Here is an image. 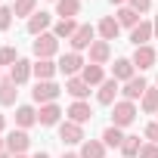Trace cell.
I'll use <instances>...</instances> for the list:
<instances>
[{"instance_id": "obj_1", "label": "cell", "mask_w": 158, "mask_h": 158, "mask_svg": "<svg viewBox=\"0 0 158 158\" xmlns=\"http://www.w3.org/2000/svg\"><path fill=\"white\" fill-rule=\"evenodd\" d=\"M136 115H139V112H136V102H130V99H118V102L112 106V124L121 127V130L130 127V124L136 121Z\"/></svg>"}, {"instance_id": "obj_2", "label": "cell", "mask_w": 158, "mask_h": 158, "mask_svg": "<svg viewBox=\"0 0 158 158\" xmlns=\"http://www.w3.org/2000/svg\"><path fill=\"white\" fill-rule=\"evenodd\" d=\"M31 53H34V59H53V56L59 53V37H56L53 31H47V34L34 37V44H31Z\"/></svg>"}, {"instance_id": "obj_3", "label": "cell", "mask_w": 158, "mask_h": 158, "mask_svg": "<svg viewBox=\"0 0 158 158\" xmlns=\"http://www.w3.org/2000/svg\"><path fill=\"white\" fill-rule=\"evenodd\" d=\"M59 93H62V87H59L56 81H37L34 90H31V99H34L37 106H47V102H56Z\"/></svg>"}, {"instance_id": "obj_4", "label": "cell", "mask_w": 158, "mask_h": 158, "mask_svg": "<svg viewBox=\"0 0 158 158\" xmlns=\"http://www.w3.org/2000/svg\"><path fill=\"white\" fill-rule=\"evenodd\" d=\"M59 139L65 143V146H81L87 136H84V124H74V121H62L59 124Z\"/></svg>"}, {"instance_id": "obj_5", "label": "cell", "mask_w": 158, "mask_h": 158, "mask_svg": "<svg viewBox=\"0 0 158 158\" xmlns=\"http://www.w3.org/2000/svg\"><path fill=\"white\" fill-rule=\"evenodd\" d=\"M28 146H31V136H28V130H10L6 133V152L10 155H25L28 152Z\"/></svg>"}, {"instance_id": "obj_6", "label": "cell", "mask_w": 158, "mask_h": 158, "mask_svg": "<svg viewBox=\"0 0 158 158\" xmlns=\"http://www.w3.org/2000/svg\"><path fill=\"white\" fill-rule=\"evenodd\" d=\"M93 40H96V28H93V25H81L68 44H71V53H81V50H90Z\"/></svg>"}, {"instance_id": "obj_7", "label": "cell", "mask_w": 158, "mask_h": 158, "mask_svg": "<svg viewBox=\"0 0 158 158\" xmlns=\"http://www.w3.org/2000/svg\"><path fill=\"white\" fill-rule=\"evenodd\" d=\"M84 56L81 53H65V56H59V71L65 74V77H77V74H81L84 71Z\"/></svg>"}, {"instance_id": "obj_8", "label": "cell", "mask_w": 158, "mask_h": 158, "mask_svg": "<svg viewBox=\"0 0 158 158\" xmlns=\"http://www.w3.org/2000/svg\"><path fill=\"white\" fill-rule=\"evenodd\" d=\"M118 93H121V84L115 81V77H106V81L99 84V90H96V102L99 106H115Z\"/></svg>"}, {"instance_id": "obj_9", "label": "cell", "mask_w": 158, "mask_h": 158, "mask_svg": "<svg viewBox=\"0 0 158 158\" xmlns=\"http://www.w3.org/2000/svg\"><path fill=\"white\" fill-rule=\"evenodd\" d=\"M65 115H68V121H74V124H87V121H93V109H90L87 99H74V102L65 109Z\"/></svg>"}, {"instance_id": "obj_10", "label": "cell", "mask_w": 158, "mask_h": 158, "mask_svg": "<svg viewBox=\"0 0 158 158\" xmlns=\"http://www.w3.org/2000/svg\"><path fill=\"white\" fill-rule=\"evenodd\" d=\"M50 25H53V16L40 10V13H34V16L25 22V31H28L31 37H40V34H47V31H50Z\"/></svg>"}, {"instance_id": "obj_11", "label": "cell", "mask_w": 158, "mask_h": 158, "mask_svg": "<svg viewBox=\"0 0 158 158\" xmlns=\"http://www.w3.org/2000/svg\"><path fill=\"white\" fill-rule=\"evenodd\" d=\"M62 115H65V112H62L56 102H47V106L37 109V124H40V127H56V124L62 121Z\"/></svg>"}, {"instance_id": "obj_12", "label": "cell", "mask_w": 158, "mask_h": 158, "mask_svg": "<svg viewBox=\"0 0 158 158\" xmlns=\"http://www.w3.org/2000/svg\"><path fill=\"white\" fill-rule=\"evenodd\" d=\"M31 74H34V62L19 59V62L10 68V81H13L16 87H22V84H28V81H31Z\"/></svg>"}, {"instance_id": "obj_13", "label": "cell", "mask_w": 158, "mask_h": 158, "mask_svg": "<svg viewBox=\"0 0 158 158\" xmlns=\"http://www.w3.org/2000/svg\"><path fill=\"white\" fill-rule=\"evenodd\" d=\"M149 90V84H146V77H130L127 84H121V96L124 99H130V102H136V99H143V93Z\"/></svg>"}, {"instance_id": "obj_14", "label": "cell", "mask_w": 158, "mask_h": 158, "mask_svg": "<svg viewBox=\"0 0 158 158\" xmlns=\"http://www.w3.org/2000/svg\"><path fill=\"white\" fill-rule=\"evenodd\" d=\"M155 59H158V53H155L152 47H136V50H133V56H130L133 68H139V71L152 68V65H155Z\"/></svg>"}, {"instance_id": "obj_15", "label": "cell", "mask_w": 158, "mask_h": 158, "mask_svg": "<svg viewBox=\"0 0 158 158\" xmlns=\"http://www.w3.org/2000/svg\"><path fill=\"white\" fill-rule=\"evenodd\" d=\"M112 77H115L118 84H127L130 77H136L133 62H130V59H115V65H112Z\"/></svg>"}, {"instance_id": "obj_16", "label": "cell", "mask_w": 158, "mask_h": 158, "mask_svg": "<svg viewBox=\"0 0 158 158\" xmlns=\"http://www.w3.org/2000/svg\"><path fill=\"white\" fill-rule=\"evenodd\" d=\"M96 34H99V40H115V37L121 34V25H118V19H115V16H106V19H99V25H96Z\"/></svg>"}, {"instance_id": "obj_17", "label": "cell", "mask_w": 158, "mask_h": 158, "mask_svg": "<svg viewBox=\"0 0 158 158\" xmlns=\"http://www.w3.org/2000/svg\"><path fill=\"white\" fill-rule=\"evenodd\" d=\"M37 124V109L34 106H16V127L19 130H28Z\"/></svg>"}, {"instance_id": "obj_18", "label": "cell", "mask_w": 158, "mask_h": 158, "mask_svg": "<svg viewBox=\"0 0 158 158\" xmlns=\"http://www.w3.org/2000/svg\"><path fill=\"white\" fill-rule=\"evenodd\" d=\"M65 93H71L74 99H87L90 96V84L84 81L81 74H77V77H65Z\"/></svg>"}, {"instance_id": "obj_19", "label": "cell", "mask_w": 158, "mask_h": 158, "mask_svg": "<svg viewBox=\"0 0 158 158\" xmlns=\"http://www.w3.org/2000/svg\"><path fill=\"white\" fill-rule=\"evenodd\" d=\"M155 37V31H152V22H139L133 31H130V44L133 47H149V40Z\"/></svg>"}, {"instance_id": "obj_20", "label": "cell", "mask_w": 158, "mask_h": 158, "mask_svg": "<svg viewBox=\"0 0 158 158\" xmlns=\"http://www.w3.org/2000/svg\"><path fill=\"white\" fill-rule=\"evenodd\" d=\"M112 59V44L109 40H93V47H90V62L93 65H106Z\"/></svg>"}, {"instance_id": "obj_21", "label": "cell", "mask_w": 158, "mask_h": 158, "mask_svg": "<svg viewBox=\"0 0 158 158\" xmlns=\"http://www.w3.org/2000/svg\"><path fill=\"white\" fill-rule=\"evenodd\" d=\"M56 71H59V62H53V59H34V77H37V81H53Z\"/></svg>"}, {"instance_id": "obj_22", "label": "cell", "mask_w": 158, "mask_h": 158, "mask_svg": "<svg viewBox=\"0 0 158 158\" xmlns=\"http://www.w3.org/2000/svg\"><path fill=\"white\" fill-rule=\"evenodd\" d=\"M77 155L81 158H106V143L102 139H84Z\"/></svg>"}, {"instance_id": "obj_23", "label": "cell", "mask_w": 158, "mask_h": 158, "mask_svg": "<svg viewBox=\"0 0 158 158\" xmlns=\"http://www.w3.org/2000/svg\"><path fill=\"white\" fill-rule=\"evenodd\" d=\"M81 77L90 84V87H99L102 81H106V68L102 65H93V62H87L84 65V71H81Z\"/></svg>"}, {"instance_id": "obj_24", "label": "cell", "mask_w": 158, "mask_h": 158, "mask_svg": "<svg viewBox=\"0 0 158 158\" xmlns=\"http://www.w3.org/2000/svg\"><path fill=\"white\" fill-rule=\"evenodd\" d=\"M56 16H59V19L81 16V0H56Z\"/></svg>"}, {"instance_id": "obj_25", "label": "cell", "mask_w": 158, "mask_h": 158, "mask_svg": "<svg viewBox=\"0 0 158 158\" xmlns=\"http://www.w3.org/2000/svg\"><path fill=\"white\" fill-rule=\"evenodd\" d=\"M115 19H118V25H121V28H130V31H133V28L143 22V19H139V13H133L130 6H118Z\"/></svg>"}, {"instance_id": "obj_26", "label": "cell", "mask_w": 158, "mask_h": 158, "mask_svg": "<svg viewBox=\"0 0 158 158\" xmlns=\"http://www.w3.org/2000/svg\"><path fill=\"white\" fill-rule=\"evenodd\" d=\"M102 143H106V149H121V143H124V130L121 127H115V124H109L106 130H102V136H99Z\"/></svg>"}, {"instance_id": "obj_27", "label": "cell", "mask_w": 158, "mask_h": 158, "mask_svg": "<svg viewBox=\"0 0 158 158\" xmlns=\"http://www.w3.org/2000/svg\"><path fill=\"white\" fill-rule=\"evenodd\" d=\"M77 28H81V25H77V22H74V19H59V22H56V25H53V34H56V37H59V40H62V37H65V40H71V37H74V31H77Z\"/></svg>"}, {"instance_id": "obj_28", "label": "cell", "mask_w": 158, "mask_h": 158, "mask_svg": "<svg viewBox=\"0 0 158 158\" xmlns=\"http://www.w3.org/2000/svg\"><path fill=\"white\" fill-rule=\"evenodd\" d=\"M16 96H19V87L10 77H3L0 81V106H16Z\"/></svg>"}, {"instance_id": "obj_29", "label": "cell", "mask_w": 158, "mask_h": 158, "mask_svg": "<svg viewBox=\"0 0 158 158\" xmlns=\"http://www.w3.org/2000/svg\"><path fill=\"white\" fill-rule=\"evenodd\" d=\"M139 109H143L146 115H158V87H149V90L143 93V99H139Z\"/></svg>"}, {"instance_id": "obj_30", "label": "cell", "mask_w": 158, "mask_h": 158, "mask_svg": "<svg viewBox=\"0 0 158 158\" xmlns=\"http://www.w3.org/2000/svg\"><path fill=\"white\" fill-rule=\"evenodd\" d=\"M37 13V0H16L13 3V16L16 19H31Z\"/></svg>"}, {"instance_id": "obj_31", "label": "cell", "mask_w": 158, "mask_h": 158, "mask_svg": "<svg viewBox=\"0 0 158 158\" xmlns=\"http://www.w3.org/2000/svg\"><path fill=\"white\" fill-rule=\"evenodd\" d=\"M139 149H143V139L139 136H124V143H121V155L124 158H136Z\"/></svg>"}, {"instance_id": "obj_32", "label": "cell", "mask_w": 158, "mask_h": 158, "mask_svg": "<svg viewBox=\"0 0 158 158\" xmlns=\"http://www.w3.org/2000/svg\"><path fill=\"white\" fill-rule=\"evenodd\" d=\"M19 62V53H16V47H0V65H16Z\"/></svg>"}, {"instance_id": "obj_33", "label": "cell", "mask_w": 158, "mask_h": 158, "mask_svg": "<svg viewBox=\"0 0 158 158\" xmlns=\"http://www.w3.org/2000/svg\"><path fill=\"white\" fill-rule=\"evenodd\" d=\"M13 25V6H0V31H10Z\"/></svg>"}, {"instance_id": "obj_34", "label": "cell", "mask_w": 158, "mask_h": 158, "mask_svg": "<svg viewBox=\"0 0 158 158\" xmlns=\"http://www.w3.org/2000/svg\"><path fill=\"white\" fill-rule=\"evenodd\" d=\"M127 6H130L133 13H139V16H146V13L152 10V0H127Z\"/></svg>"}, {"instance_id": "obj_35", "label": "cell", "mask_w": 158, "mask_h": 158, "mask_svg": "<svg viewBox=\"0 0 158 158\" xmlns=\"http://www.w3.org/2000/svg\"><path fill=\"white\" fill-rule=\"evenodd\" d=\"M136 158H158V146L155 143H143V149H139Z\"/></svg>"}, {"instance_id": "obj_36", "label": "cell", "mask_w": 158, "mask_h": 158, "mask_svg": "<svg viewBox=\"0 0 158 158\" xmlns=\"http://www.w3.org/2000/svg\"><path fill=\"white\" fill-rule=\"evenodd\" d=\"M143 133H146V139H149V143H155V146H158V121L146 124V130H143Z\"/></svg>"}, {"instance_id": "obj_37", "label": "cell", "mask_w": 158, "mask_h": 158, "mask_svg": "<svg viewBox=\"0 0 158 158\" xmlns=\"http://www.w3.org/2000/svg\"><path fill=\"white\" fill-rule=\"evenodd\" d=\"M3 130H6V118L0 115V136H3Z\"/></svg>"}, {"instance_id": "obj_38", "label": "cell", "mask_w": 158, "mask_h": 158, "mask_svg": "<svg viewBox=\"0 0 158 158\" xmlns=\"http://www.w3.org/2000/svg\"><path fill=\"white\" fill-rule=\"evenodd\" d=\"M109 3H115V6H127V0H109Z\"/></svg>"}, {"instance_id": "obj_39", "label": "cell", "mask_w": 158, "mask_h": 158, "mask_svg": "<svg viewBox=\"0 0 158 158\" xmlns=\"http://www.w3.org/2000/svg\"><path fill=\"white\" fill-rule=\"evenodd\" d=\"M0 152H6V136H0Z\"/></svg>"}, {"instance_id": "obj_40", "label": "cell", "mask_w": 158, "mask_h": 158, "mask_svg": "<svg viewBox=\"0 0 158 158\" xmlns=\"http://www.w3.org/2000/svg\"><path fill=\"white\" fill-rule=\"evenodd\" d=\"M62 158H81V155H77V152H65Z\"/></svg>"}, {"instance_id": "obj_41", "label": "cell", "mask_w": 158, "mask_h": 158, "mask_svg": "<svg viewBox=\"0 0 158 158\" xmlns=\"http://www.w3.org/2000/svg\"><path fill=\"white\" fill-rule=\"evenodd\" d=\"M31 158H50V152H37V155H31Z\"/></svg>"}, {"instance_id": "obj_42", "label": "cell", "mask_w": 158, "mask_h": 158, "mask_svg": "<svg viewBox=\"0 0 158 158\" xmlns=\"http://www.w3.org/2000/svg\"><path fill=\"white\" fill-rule=\"evenodd\" d=\"M152 31H155V37H158V16H155V22H152Z\"/></svg>"}, {"instance_id": "obj_43", "label": "cell", "mask_w": 158, "mask_h": 158, "mask_svg": "<svg viewBox=\"0 0 158 158\" xmlns=\"http://www.w3.org/2000/svg\"><path fill=\"white\" fill-rule=\"evenodd\" d=\"M0 158H13V155H10V152H0Z\"/></svg>"}, {"instance_id": "obj_44", "label": "cell", "mask_w": 158, "mask_h": 158, "mask_svg": "<svg viewBox=\"0 0 158 158\" xmlns=\"http://www.w3.org/2000/svg\"><path fill=\"white\" fill-rule=\"evenodd\" d=\"M13 158H25V155H13Z\"/></svg>"}, {"instance_id": "obj_45", "label": "cell", "mask_w": 158, "mask_h": 158, "mask_svg": "<svg viewBox=\"0 0 158 158\" xmlns=\"http://www.w3.org/2000/svg\"><path fill=\"white\" fill-rule=\"evenodd\" d=\"M155 87H158V77H155Z\"/></svg>"}, {"instance_id": "obj_46", "label": "cell", "mask_w": 158, "mask_h": 158, "mask_svg": "<svg viewBox=\"0 0 158 158\" xmlns=\"http://www.w3.org/2000/svg\"><path fill=\"white\" fill-rule=\"evenodd\" d=\"M0 81H3V74H0Z\"/></svg>"}, {"instance_id": "obj_47", "label": "cell", "mask_w": 158, "mask_h": 158, "mask_svg": "<svg viewBox=\"0 0 158 158\" xmlns=\"http://www.w3.org/2000/svg\"><path fill=\"white\" fill-rule=\"evenodd\" d=\"M53 3H56V0H53Z\"/></svg>"}]
</instances>
